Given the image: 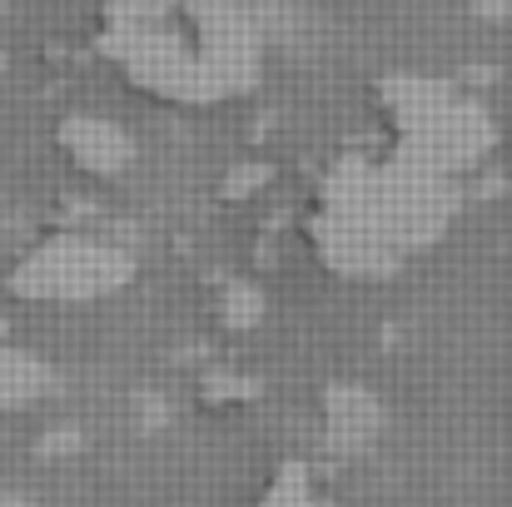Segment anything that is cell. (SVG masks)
<instances>
[{
  "instance_id": "5b68a950",
  "label": "cell",
  "mask_w": 512,
  "mask_h": 507,
  "mask_svg": "<svg viewBox=\"0 0 512 507\" xmlns=\"http://www.w3.org/2000/svg\"><path fill=\"white\" fill-rule=\"evenodd\" d=\"M264 289L259 284H249V279H229L219 294H214V304H209V319H214V329H224V334H249L259 319H264Z\"/></svg>"
},
{
  "instance_id": "3957f363",
  "label": "cell",
  "mask_w": 512,
  "mask_h": 507,
  "mask_svg": "<svg viewBox=\"0 0 512 507\" xmlns=\"http://www.w3.org/2000/svg\"><path fill=\"white\" fill-rule=\"evenodd\" d=\"M135 279V259L115 244L100 239H60L45 249L35 284L55 299H100V294H120Z\"/></svg>"
},
{
  "instance_id": "ba28073f",
  "label": "cell",
  "mask_w": 512,
  "mask_h": 507,
  "mask_svg": "<svg viewBox=\"0 0 512 507\" xmlns=\"http://www.w3.org/2000/svg\"><path fill=\"white\" fill-rule=\"evenodd\" d=\"M468 10H473L478 20H488V25H503V20H512V0H468Z\"/></svg>"
},
{
  "instance_id": "277c9868",
  "label": "cell",
  "mask_w": 512,
  "mask_h": 507,
  "mask_svg": "<svg viewBox=\"0 0 512 507\" xmlns=\"http://www.w3.org/2000/svg\"><path fill=\"white\" fill-rule=\"evenodd\" d=\"M60 150L65 160L90 174V179H120L135 165V140L125 125L105 120V115H70L60 125Z\"/></svg>"
},
{
  "instance_id": "6da1fadb",
  "label": "cell",
  "mask_w": 512,
  "mask_h": 507,
  "mask_svg": "<svg viewBox=\"0 0 512 507\" xmlns=\"http://www.w3.org/2000/svg\"><path fill=\"white\" fill-rule=\"evenodd\" d=\"M368 105L388 135V160L428 169L438 179H463L493 150V115L473 90H458L438 75L393 70L368 85Z\"/></svg>"
},
{
  "instance_id": "52a82bcc",
  "label": "cell",
  "mask_w": 512,
  "mask_h": 507,
  "mask_svg": "<svg viewBox=\"0 0 512 507\" xmlns=\"http://www.w3.org/2000/svg\"><path fill=\"white\" fill-rule=\"evenodd\" d=\"M264 184H269V169L249 165V169H234V179H224V194H229V199H244V194H254V189H264Z\"/></svg>"
},
{
  "instance_id": "8992f818",
  "label": "cell",
  "mask_w": 512,
  "mask_h": 507,
  "mask_svg": "<svg viewBox=\"0 0 512 507\" xmlns=\"http://www.w3.org/2000/svg\"><path fill=\"white\" fill-rule=\"evenodd\" d=\"M259 388L244 378V373H224V368H214L209 378H204V388H199V398L214 408V403H239V398H254Z\"/></svg>"
},
{
  "instance_id": "7a4b0ae2",
  "label": "cell",
  "mask_w": 512,
  "mask_h": 507,
  "mask_svg": "<svg viewBox=\"0 0 512 507\" xmlns=\"http://www.w3.org/2000/svg\"><path fill=\"white\" fill-rule=\"evenodd\" d=\"M304 244L319 269H329L334 279H348V284H378V279L398 274V264H403L393 254V244L363 214L353 179H348V160L314 179V194L304 209Z\"/></svg>"
}]
</instances>
